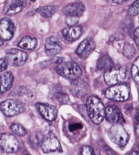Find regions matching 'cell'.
I'll return each instance as SVG.
<instances>
[{
	"label": "cell",
	"mask_w": 139,
	"mask_h": 155,
	"mask_svg": "<svg viewBox=\"0 0 139 155\" xmlns=\"http://www.w3.org/2000/svg\"><path fill=\"white\" fill-rule=\"evenodd\" d=\"M87 111L93 124H100L105 114V108L103 102L96 96H90L87 99Z\"/></svg>",
	"instance_id": "cell-1"
},
{
	"label": "cell",
	"mask_w": 139,
	"mask_h": 155,
	"mask_svg": "<svg viewBox=\"0 0 139 155\" xmlns=\"http://www.w3.org/2000/svg\"><path fill=\"white\" fill-rule=\"evenodd\" d=\"M1 111L8 117L17 116L24 111V106L16 99H7L1 102Z\"/></svg>",
	"instance_id": "cell-7"
},
{
	"label": "cell",
	"mask_w": 139,
	"mask_h": 155,
	"mask_svg": "<svg viewBox=\"0 0 139 155\" xmlns=\"http://www.w3.org/2000/svg\"><path fill=\"white\" fill-rule=\"evenodd\" d=\"M36 107L44 120L52 122L56 119V115H57V110L55 106L46 104V103L39 102V103L36 104Z\"/></svg>",
	"instance_id": "cell-11"
},
{
	"label": "cell",
	"mask_w": 139,
	"mask_h": 155,
	"mask_svg": "<svg viewBox=\"0 0 139 155\" xmlns=\"http://www.w3.org/2000/svg\"><path fill=\"white\" fill-rule=\"evenodd\" d=\"M107 99L116 102H125L129 99L130 88L126 83L117 84L107 88L105 92Z\"/></svg>",
	"instance_id": "cell-2"
},
{
	"label": "cell",
	"mask_w": 139,
	"mask_h": 155,
	"mask_svg": "<svg viewBox=\"0 0 139 155\" xmlns=\"http://www.w3.org/2000/svg\"><path fill=\"white\" fill-rule=\"evenodd\" d=\"M138 69H139V58H136L133 63V65L131 67V75L132 78L134 79L135 83L138 85L139 84V77H138Z\"/></svg>",
	"instance_id": "cell-24"
},
{
	"label": "cell",
	"mask_w": 139,
	"mask_h": 155,
	"mask_svg": "<svg viewBox=\"0 0 139 155\" xmlns=\"http://www.w3.org/2000/svg\"><path fill=\"white\" fill-rule=\"evenodd\" d=\"M104 116L107 121L113 124H123L125 122L121 110L115 105H111L106 108Z\"/></svg>",
	"instance_id": "cell-10"
},
{
	"label": "cell",
	"mask_w": 139,
	"mask_h": 155,
	"mask_svg": "<svg viewBox=\"0 0 139 155\" xmlns=\"http://www.w3.org/2000/svg\"><path fill=\"white\" fill-rule=\"evenodd\" d=\"M79 21V18L74 16H67L66 17V23L70 27H74Z\"/></svg>",
	"instance_id": "cell-30"
},
{
	"label": "cell",
	"mask_w": 139,
	"mask_h": 155,
	"mask_svg": "<svg viewBox=\"0 0 139 155\" xmlns=\"http://www.w3.org/2000/svg\"><path fill=\"white\" fill-rule=\"evenodd\" d=\"M128 154H129V155H138L139 153H138V151H132L131 153H128Z\"/></svg>",
	"instance_id": "cell-34"
},
{
	"label": "cell",
	"mask_w": 139,
	"mask_h": 155,
	"mask_svg": "<svg viewBox=\"0 0 139 155\" xmlns=\"http://www.w3.org/2000/svg\"><path fill=\"white\" fill-rule=\"evenodd\" d=\"M55 69L57 74L71 81L78 79L82 74L81 68L74 62H63L57 64Z\"/></svg>",
	"instance_id": "cell-3"
},
{
	"label": "cell",
	"mask_w": 139,
	"mask_h": 155,
	"mask_svg": "<svg viewBox=\"0 0 139 155\" xmlns=\"http://www.w3.org/2000/svg\"><path fill=\"white\" fill-rule=\"evenodd\" d=\"M0 145L1 150L8 153H16L21 149V143L17 137L9 134H1Z\"/></svg>",
	"instance_id": "cell-5"
},
{
	"label": "cell",
	"mask_w": 139,
	"mask_h": 155,
	"mask_svg": "<svg viewBox=\"0 0 139 155\" xmlns=\"http://www.w3.org/2000/svg\"><path fill=\"white\" fill-rule=\"evenodd\" d=\"M11 130L16 135L20 136V137H23V136L27 135V130L20 124H13L10 127Z\"/></svg>",
	"instance_id": "cell-23"
},
{
	"label": "cell",
	"mask_w": 139,
	"mask_h": 155,
	"mask_svg": "<svg viewBox=\"0 0 139 155\" xmlns=\"http://www.w3.org/2000/svg\"><path fill=\"white\" fill-rule=\"evenodd\" d=\"M82 27H71L64 29L62 31L63 37L68 42H73L77 41L82 34Z\"/></svg>",
	"instance_id": "cell-17"
},
{
	"label": "cell",
	"mask_w": 139,
	"mask_h": 155,
	"mask_svg": "<svg viewBox=\"0 0 139 155\" xmlns=\"http://www.w3.org/2000/svg\"><path fill=\"white\" fill-rule=\"evenodd\" d=\"M71 92L74 96L82 97L89 92V85L87 83L81 80H74L71 83Z\"/></svg>",
	"instance_id": "cell-16"
},
{
	"label": "cell",
	"mask_w": 139,
	"mask_h": 155,
	"mask_svg": "<svg viewBox=\"0 0 139 155\" xmlns=\"http://www.w3.org/2000/svg\"><path fill=\"white\" fill-rule=\"evenodd\" d=\"M37 46V40L36 38H33L29 36L24 37L21 39V41L18 44V47L23 50L32 51L34 50Z\"/></svg>",
	"instance_id": "cell-20"
},
{
	"label": "cell",
	"mask_w": 139,
	"mask_h": 155,
	"mask_svg": "<svg viewBox=\"0 0 139 155\" xmlns=\"http://www.w3.org/2000/svg\"><path fill=\"white\" fill-rule=\"evenodd\" d=\"M44 48L46 54L49 57H53L60 54L62 51L61 44L59 40L54 37H49L46 40L44 44Z\"/></svg>",
	"instance_id": "cell-14"
},
{
	"label": "cell",
	"mask_w": 139,
	"mask_h": 155,
	"mask_svg": "<svg viewBox=\"0 0 139 155\" xmlns=\"http://www.w3.org/2000/svg\"><path fill=\"white\" fill-rule=\"evenodd\" d=\"M40 147L43 153H55V152L61 153L62 152L60 141L58 138L52 132L49 133L45 137H43L41 142Z\"/></svg>",
	"instance_id": "cell-8"
},
{
	"label": "cell",
	"mask_w": 139,
	"mask_h": 155,
	"mask_svg": "<svg viewBox=\"0 0 139 155\" xmlns=\"http://www.w3.org/2000/svg\"><path fill=\"white\" fill-rule=\"evenodd\" d=\"M2 44H3V40H2V39H1V46H2Z\"/></svg>",
	"instance_id": "cell-35"
},
{
	"label": "cell",
	"mask_w": 139,
	"mask_h": 155,
	"mask_svg": "<svg viewBox=\"0 0 139 155\" xmlns=\"http://www.w3.org/2000/svg\"><path fill=\"white\" fill-rule=\"evenodd\" d=\"M8 61H6L5 58H1V60H0V71H1V72L2 71H4L5 69L7 68V64H8Z\"/></svg>",
	"instance_id": "cell-31"
},
{
	"label": "cell",
	"mask_w": 139,
	"mask_h": 155,
	"mask_svg": "<svg viewBox=\"0 0 139 155\" xmlns=\"http://www.w3.org/2000/svg\"><path fill=\"white\" fill-rule=\"evenodd\" d=\"M85 10L84 5L82 2H74L66 5L63 9L64 14L67 16H74L79 18Z\"/></svg>",
	"instance_id": "cell-15"
},
{
	"label": "cell",
	"mask_w": 139,
	"mask_h": 155,
	"mask_svg": "<svg viewBox=\"0 0 139 155\" xmlns=\"http://www.w3.org/2000/svg\"><path fill=\"white\" fill-rule=\"evenodd\" d=\"M138 34H139V28H137L135 30H134V42H135V44H137V46L139 45Z\"/></svg>",
	"instance_id": "cell-32"
},
{
	"label": "cell",
	"mask_w": 139,
	"mask_h": 155,
	"mask_svg": "<svg viewBox=\"0 0 139 155\" xmlns=\"http://www.w3.org/2000/svg\"><path fill=\"white\" fill-rule=\"evenodd\" d=\"M5 58L8 63L12 66L20 67L27 63L28 54L25 51L18 49H10L6 51Z\"/></svg>",
	"instance_id": "cell-9"
},
{
	"label": "cell",
	"mask_w": 139,
	"mask_h": 155,
	"mask_svg": "<svg viewBox=\"0 0 139 155\" xmlns=\"http://www.w3.org/2000/svg\"><path fill=\"white\" fill-rule=\"evenodd\" d=\"M139 2L138 1H135L134 4L130 6L128 11V16H136L138 15L139 13Z\"/></svg>",
	"instance_id": "cell-26"
},
{
	"label": "cell",
	"mask_w": 139,
	"mask_h": 155,
	"mask_svg": "<svg viewBox=\"0 0 139 155\" xmlns=\"http://www.w3.org/2000/svg\"><path fill=\"white\" fill-rule=\"evenodd\" d=\"M108 137L113 143L119 147H125L129 140V135L122 124H114L107 131Z\"/></svg>",
	"instance_id": "cell-4"
},
{
	"label": "cell",
	"mask_w": 139,
	"mask_h": 155,
	"mask_svg": "<svg viewBox=\"0 0 139 155\" xmlns=\"http://www.w3.org/2000/svg\"><path fill=\"white\" fill-rule=\"evenodd\" d=\"M95 43L90 37L84 39L81 44H79L76 53L80 58L85 59L88 56H90L91 53L95 49Z\"/></svg>",
	"instance_id": "cell-12"
},
{
	"label": "cell",
	"mask_w": 139,
	"mask_h": 155,
	"mask_svg": "<svg viewBox=\"0 0 139 155\" xmlns=\"http://www.w3.org/2000/svg\"><path fill=\"white\" fill-rule=\"evenodd\" d=\"M58 11L57 5H45L36 9V12L44 17H51Z\"/></svg>",
	"instance_id": "cell-22"
},
{
	"label": "cell",
	"mask_w": 139,
	"mask_h": 155,
	"mask_svg": "<svg viewBox=\"0 0 139 155\" xmlns=\"http://www.w3.org/2000/svg\"><path fill=\"white\" fill-rule=\"evenodd\" d=\"M135 54V49L131 44L129 43H126L123 48V54L128 59L131 58Z\"/></svg>",
	"instance_id": "cell-25"
},
{
	"label": "cell",
	"mask_w": 139,
	"mask_h": 155,
	"mask_svg": "<svg viewBox=\"0 0 139 155\" xmlns=\"http://www.w3.org/2000/svg\"><path fill=\"white\" fill-rule=\"evenodd\" d=\"M104 78L107 85H115L119 84L126 78V68L122 66H114L109 70L106 71Z\"/></svg>",
	"instance_id": "cell-6"
},
{
	"label": "cell",
	"mask_w": 139,
	"mask_h": 155,
	"mask_svg": "<svg viewBox=\"0 0 139 155\" xmlns=\"http://www.w3.org/2000/svg\"><path fill=\"white\" fill-rule=\"evenodd\" d=\"M113 2H115V3L117 4H122L124 3V2H125V0H122V1H117V0H114Z\"/></svg>",
	"instance_id": "cell-33"
},
{
	"label": "cell",
	"mask_w": 139,
	"mask_h": 155,
	"mask_svg": "<svg viewBox=\"0 0 139 155\" xmlns=\"http://www.w3.org/2000/svg\"><path fill=\"white\" fill-rule=\"evenodd\" d=\"M25 2L20 1V0H15V1H9L7 2L5 7V13L6 15H15L21 12L24 8Z\"/></svg>",
	"instance_id": "cell-18"
},
{
	"label": "cell",
	"mask_w": 139,
	"mask_h": 155,
	"mask_svg": "<svg viewBox=\"0 0 139 155\" xmlns=\"http://www.w3.org/2000/svg\"><path fill=\"white\" fill-rule=\"evenodd\" d=\"M81 154L93 155L94 154V150L90 146H83L81 149Z\"/></svg>",
	"instance_id": "cell-29"
},
{
	"label": "cell",
	"mask_w": 139,
	"mask_h": 155,
	"mask_svg": "<svg viewBox=\"0 0 139 155\" xmlns=\"http://www.w3.org/2000/svg\"><path fill=\"white\" fill-rule=\"evenodd\" d=\"M97 68L101 71H107L115 66L114 62L107 54H103L97 61Z\"/></svg>",
	"instance_id": "cell-21"
},
{
	"label": "cell",
	"mask_w": 139,
	"mask_h": 155,
	"mask_svg": "<svg viewBox=\"0 0 139 155\" xmlns=\"http://www.w3.org/2000/svg\"><path fill=\"white\" fill-rule=\"evenodd\" d=\"M43 139L42 136L39 134H34L33 135L31 136V138H30V141L32 142L33 144H41V142H42Z\"/></svg>",
	"instance_id": "cell-28"
},
{
	"label": "cell",
	"mask_w": 139,
	"mask_h": 155,
	"mask_svg": "<svg viewBox=\"0 0 139 155\" xmlns=\"http://www.w3.org/2000/svg\"><path fill=\"white\" fill-rule=\"evenodd\" d=\"M15 33L14 23L7 18H3L0 21V36L3 41H9Z\"/></svg>",
	"instance_id": "cell-13"
},
{
	"label": "cell",
	"mask_w": 139,
	"mask_h": 155,
	"mask_svg": "<svg viewBox=\"0 0 139 155\" xmlns=\"http://www.w3.org/2000/svg\"><path fill=\"white\" fill-rule=\"evenodd\" d=\"M14 77L9 71H6L1 74V93H4L12 87Z\"/></svg>",
	"instance_id": "cell-19"
},
{
	"label": "cell",
	"mask_w": 139,
	"mask_h": 155,
	"mask_svg": "<svg viewBox=\"0 0 139 155\" xmlns=\"http://www.w3.org/2000/svg\"><path fill=\"white\" fill-rule=\"evenodd\" d=\"M84 127L83 124L80 123V122H76V123H71L69 124L68 130L70 132H75V131L80 130H82Z\"/></svg>",
	"instance_id": "cell-27"
}]
</instances>
